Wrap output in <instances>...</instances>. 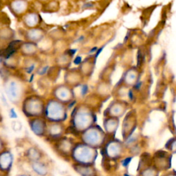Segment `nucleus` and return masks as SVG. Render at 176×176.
<instances>
[{
	"instance_id": "nucleus-12",
	"label": "nucleus",
	"mask_w": 176,
	"mask_h": 176,
	"mask_svg": "<svg viewBox=\"0 0 176 176\" xmlns=\"http://www.w3.org/2000/svg\"><path fill=\"white\" fill-rule=\"evenodd\" d=\"M36 57L24 58L23 61V69L27 74H32L33 72H36L37 69L40 67L39 61Z\"/></svg>"
},
{
	"instance_id": "nucleus-7",
	"label": "nucleus",
	"mask_w": 176,
	"mask_h": 176,
	"mask_svg": "<svg viewBox=\"0 0 176 176\" xmlns=\"http://www.w3.org/2000/svg\"><path fill=\"white\" fill-rule=\"evenodd\" d=\"M22 23L25 29H30L41 26L43 19L40 13L37 10H29L22 19Z\"/></svg>"
},
{
	"instance_id": "nucleus-3",
	"label": "nucleus",
	"mask_w": 176,
	"mask_h": 176,
	"mask_svg": "<svg viewBox=\"0 0 176 176\" xmlns=\"http://www.w3.org/2000/svg\"><path fill=\"white\" fill-rule=\"evenodd\" d=\"M43 117L48 123H63L67 118L65 105L53 98L46 99Z\"/></svg>"
},
{
	"instance_id": "nucleus-13",
	"label": "nucleus",
	"mask_w": 176,
	"mask_h": 176,
	"mask_svg": "<svg viewBox=\"0 0 176 176\" xmlns=\"http://www.w3.org/2000/svg\"><path fill=\"white\" fill-rule=\"evenodd\" d=\"M20 57L21 56L18 53L10 54L9 56L6 57L3 60V65L9 69H16L19 65Z\"/></svg>"
},
{
	"instance_id": "nucleus-1",
	"label": "nucleus",
	"mask_w": 176,
	"mask_h": 176,
	"mask_svg": "<svg viewBox=\"0 0 176 176\" xmlns=\"http://www.w3.org/2000/svg\"><path fill=\"white\" fill-rule=\"evenodd\" d=\"M3 85L9 101L14 105H21L26 96V84L22 79L15 76H8L5 78Z\"/></svg>"
},
{
	"instance_id": "nucleus-4",
	"label": "nucleus",
	"mask_w": 176,
	"mask_h": 176,
	"mask_svg": "<svg viewBox=\"0 0 176 176\" xmlns=\"http://www.w3.org/2000/svg\"><path fill=\"white\" fill-rule=\"evenodd\" d=\"M73 93L70 88L66 84L55 85L51 91V98H53L65 105L72 100Z\"/></svg>"
},
{
	"instance_id": "nucleus-9",
	"label": "nucleus",
	"mask_w": 176,
	"mask_h": 176,
	"mask_svg": "<svg viewBox=\"0 0 176 176\" xmlns=\"http://www.w3.org/2000/svg\"><path fill=\"white\" fill-rule=\"evenodd\" d=\"M40 52V48L38 44L28 42V41H22L18 47L17 53L21 57L31 58L37 57Z\"/></svg>"
},
{
	"instance_id": "nucleus-16",
	"label": "nucleus",
	"mask_w": 176,
	"mask_h": 176,
	"mask_svg": "<svg viewBox=\"0 0 176 176\" xmlns=\"http://www.w3.org/2000/svg\"><path fill=\"white\" fill-rule=\"evenodd\" d=\"M26 156L30 160L33 162L39 161L41 156L40 151L35 147H31L27 150Z\"/></svg>"
},
{
	"instance_id": "nucleus-6",
	"label": "nucleus",
	"mask_w": 176,
	"mask_h": 176,
	"mask_svg": "<svg viewBox=\"0 0 176 176\" xmlns=\"http://www.w3.org/2000/svg\"><path fill=\"white\" fill-rule=\"evenodd\" d=\"M47 37V31L42 27L25 29L23 33L24 41L39 45Z\"/></svg>"
},
{
	"instance_id": "nucleus-11",
	"label": "nucleus",
	"mask_w": 176,
	"mask_h": 176,
	"mask_svg": "<svg viewBox=\"0 0 176 176\" xmlns=\"http://www.w3.org/2000/svg\"><path fill=\"white\" fill-rule=\"evenodd\" d=\"M15 31L9 26H0V44H8L15 39Z\"/></svg>"
},
{
	"instance_id": "nucleus-8",
	"label": "nucleus",
	"mask_w": 176,
	"mask_h": 176,
	"mask_svg": "<svg viewBox=\"0 0 176 176\" xmlns=\"http://www.w3.org/2000/svg\"><path fill=\"white\" fill-rule=\"evenodd\" d=\"M28 125L34 135L39 137H46L48 122L44 117L28 119Z\"/></svg>"
},
{
	"instance_id": "nucleus-19",
	"label": "nucleus",
	"mask_w": 176,
	"mask_h": 176,
	"mask_svg": "<svg viewBox=\"0 0 176 176\" xmlns=\"http://www.w3.org/2000/svg\"><path fill=\"white\" fill-rule=\"evenodd\" d=\"M22 176H26V175H22Z\"/></svg>"
},
{
	"instance_id": "nucleus-17",
	"label": "nucleus",
	"mask_w": 176,
	"mask_h": 176,
	"mask_svg": "<svg viewBox=\"0 0 176 176\" xmlns=\"http://www.w3.org/2000/svg\"><path fill=\"white\" fill-rule=\"evenodd\" d=\"M33 168L34 171L41 175H44L47 173V168L45 164L40 162H33Z\"/></svg>"
},
{
	"instance_id": "nucleus-5",
	"label": "nucleus",
	"mask_w": 176,
	"mask_h": 176,
	"mask_svg": "<svg viewBox=\"0 0 176 176\" xmlns=\"http://www.w3.org/2000/svg\"><path fill=\"white\" fill-rule=\"evenodd\" d=\"M7 7L15 18L21 19L30 10V4L25 0H15L7 3Z\"/></svg>"
},
{
	"instance_id": "nucleus-14",
	"label": "nucleus",
	"mask_w": 176,
	"mask_h": 176,
	"mask_svg": "<svg viewBox=\"0 0 176 176\" xmlns=\"http://www.w3.org/2000/svg\"><path fill=\"white\" fill-rule=\"evenodd\" d=\"M13 155L10 151L5 150L0 153V167L2 169H8L11 166Z\"/></svg>"
},
{
	"instance_id": "nucleus-10",
	"label": "nucleus",
	"mask_w": 176,
	"mask_h": 176,
	"mask_svg": "<svg viewBox=\"0 0 176 176\" xmlns=\"http://www.w3.org/2000/svg\"><path fill=\"white\" fill-rule=\"evenodd\" d=\"M64 127L62 123H48L46 137L51 139H58L63 133Z\"/></svg>"
},
{
	"instance_id": "nucleus-15",
	"label": "nucleus",
	"mask_w": 176,
	"mask_h": 176,
	"mask_svg": "<svg viewBox=\"0 0 176 176\" xmlns=\"http://www.w3.org/2000/svg\"><path fill=\"white\" fill-rule=\"evenodd\" d=\"M58 9V2L52 1L44 2L41 6V10L45 13H54Z\"/></svg>"
},
{
	"instance_id": "nucleus-18",
	"label": "nucleus",
	"mask_w": 176,
	"mask_h": 176,
	"mask_svg": "<svg viewBox=\"0 0 176 176\" xmlns=\"http://www.w3.org/2000/svg\"><path fill=\"white\" fill-rule=\"evenodd\" d=\"M3 147H4V143L2 138L0 137V153L3 151Z\"/></svg>"
},
{
	"instance_id": "nucleus-2",
	"label": "nucleus",
	"mask_w": 176,
	"mask_h": 176,
	"mask_svg": "<svg viewBox=\"0 0 176 176\" xmlns=\"http://www.w3.org/2000/svg\"><path fill=\"white\" fill-rule=\"evenodd\" d=\"M46 99L37 94H28L21 103V109L28 119L43 117Z\"/></svg>"
}]
</instances>
